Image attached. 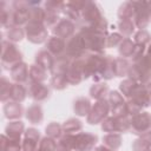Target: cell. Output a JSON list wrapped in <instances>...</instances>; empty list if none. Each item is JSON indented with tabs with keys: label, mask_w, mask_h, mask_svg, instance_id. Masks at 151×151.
Listing matches in <instances>:
<instances>
[{
	"label": "cell",
	"mask_w": 151,
	"mask_h": 151,
	"mask_svg": "<svg viewBox=\"0 0 151 151\" xmlns=\"http://www.w3.org/2000/svg\"><path fill=\"white\" fill-rule=\"evenodd\" d=\"M109 93V87L105 83H98L92 85V87L90 88V94L92 98L97 99V100H101L105 99V96Z\"/></svg>",
	"instance_id": "7402d4cb"
},
{
	"label": "cell",
	"mask_w": 151,
	"mask_h": 151,
	"mask_svg": "<svg viewBox=\"0 0 151 151\" xmlns=\"http://www.w3.org/2000/svg\"><path fill=\"white\" fill-rule=\"evenodd\" d=\"M136 48V42L132 41L131 39H123V41L119 44V54L122 55V58H129L132 57L133 52Z\"/></svg>",
	"instance_id": "44dd1931"
},
{
	"label": "cell",
	"mask_w": 151,
	"mask_h": 151,
	"mask_svg": "<svg viewBox=\"0 0 151 151\" xmlns=\"http://www.w3.org/2000/svg\"><path fill=\"white\" fill-rule=\"evenodd\" d=\"M134 151H149L151 149V132L142 134L132 145Z\"/></svg>",
	"instance_id": "ffe728a7"
},
{
	"label": "cell",
	"mask_w": 151,
	"mask_h": 151,
	"mask_svg": "<svg viewBox=\"0 0 151 151\" xmlns=\"http://www.w3.org/2000/svg\"><path fill=\"white\" fill-rule=\"evenodd\" d=\"M109 104L110 109L112 111L113 117H123L127 116V110H126V103L124 100V97L119 94L118 92H111L110 98H109Z\"/></svg>",
	"instance_id": "8992f818"
},
{
	"label": "cell",
	"mask_w": 151,
	"mask_h": 151,
	"mask_svg": "<svg viewBox=\"0 0 151 151\" xmlns=\"http://www.w3.org/2000/svg\"><path fill=\"white\" fill-rule=\"evenodd\" d=\"M94 151H114V150H111V149H109V147H106V146H98Z\"/></svg>",
	"instance_id": "d6a6232c"
},
{
	"label": "cell",
	"mask_w": 151,
	"mask_h": 151,
	"mask_svg": "<svg viewBox=\"0 0 151 151\" xmlns=\"http://www.w3.org/2000/svg\"><path fill=\"white\" fill-rule=\"evenodd\" d=\"M134 22L132 20H120L119 21V31L124 35H131L134 31Z\"/></svg>",
	"instance_id": "4dcf8cb0"
},
{
	"label": "cell",
	"mask_w": 151,
	"mask_h": 151,
	"mask_svg": "<svg viewBox=\"0 0 151 151\" xmlns=\"http://www.w3.org/2000/svg\"><path fill=\"white\" fill-rule=\"evenodd\" d=\"M103 143L106 147H109L111 150H116L122 144V137H120L119 133H116V132L109 133V134L103 137Z\"/></svg>",
	"instance_id": "603a6c76"
},
{
	"label": "cell",
	"mask_w": 151,
	"mask_h": 151,
	"mask_svg": "<svg viewBox=\"0 0 151 151\" xmlns=\"http://www.w3.org/2000/svg\"><path fill=\"white\" fill-rule=\"evenodd\" d=\"M26 118L32 123V124H40L42 122L44 114H42V109L38 104L31 105L27 111H26Z\"/></svg>",
	"instance_id": "9a60e30c"
},
{
	"label": "cell",
	"mask_w": 151,
	"mask_h": 151,
	"mask_svg": "<svg viewBox=\"0 0 151 151\" xmlns=\"http://www.w3.org/2000/svg\"><path fill=\"white\" fill-rule=\"evenodd\" d=\"M61 132H63V126H60L57 123H51L46 127V134H47V137L53 138V139H59L61 137Z\"/></svg>",
	"instance_id": "f1b7e54d"
},
{
	"label": "cell",
	"mask_w": 151,
	"mask_h": 151,
	"mask_svg": "<svg viewBox=\"0 0 151 151\" xmlns=\"http://www.w3.org/2000/svg\"><path fill=\"white\" fill-rule=\"evenodd\" d=\"M27 94V87L24 86V84H12V90H11V98L9 100L21 103Z\"/></svg>",
	"instance_id": "e0dca14e"
},
{
	"label": "cell",
	"mask_w": 151,
	"mask_h": 151,
	"mask_svg": "<svg viewBox=\"0 0 151 151\" xmlns=\"http://www.w3.org/2000/svg\"><path fill=\"white\" fill-rule=\"evenodd\" d=\"M137 86H138V83H136L134 80H132V79L129 78V79H126V80H124V81L120 83L119 88H120V92H122L126 98H130Z\"/></svg>",
	"instance_id": "484cf974"
},
{
	"label": "cell",
	"mask_w": 151,
	"mask_h": 151,
	"mask_svg": "<svg viewBox=\"0 0 151 151\" xmlns=\"http://www.w3.org/2000/svg\"><path fill=\"white\" fill-rule=\"evenodd\" d=\"M131 130L136 134H145L151 132V114L147 112H139L130 119Z\"/></svg>",
	"instance_id": "277c9868"
},
{
	"label": "cell",
	"mask_w": 151,
	"mask_h": 151,
	"mask_svg": "<svg viewBox=\"0 0 151 151\" xmlns=\"http://www.w3.org/2000/svg\"><path fill=\"white\" fill-rule=\"evenodd\" d=\"M27 94L37 101H42L46 100L50 97V90L47 86H45L41 83H37V81H31L27 84Z\"/></svg>",
	"instance_id": "52a82bcc"
},
{
	"label": "cell",
	"mask_w": 151,
	"mask_h": 151,
	"mask_svg": "<svg viewBox=\"0 0 151 151\" xmlns=\"http://www.w3.org/2000/svg\"><path fill=\"white\" fill-rule=\"evenodd\" d=\"M52 31L53 34L57 35V38H60L63 40L70 39L74 32V24L70 19H60V21L55 25Z\"/></svg>",
	"instance_id": "ba28073f"
},
{
	"label": "cell",
	"mask_w": 151,
	"mask_h": 151,
	"mask_svg": "<svg viewBox=\"0 0 151 151\" xmlns=\"http://www.w3.org/2000/svg\"><path fill=\"white\" fill-rule=\"evenodd\" d=\"M35 63L47 72L53 71V65H54V59L52 58V54H50L47 51H40L35 55Z\"/></svg>",
	"instance_id": "4fadbf2b"
},
{
	"label": "cell",
	"mask_w": 151,
	"mask_h": 151,
	"mask_svg": "<svg viewBox=\"0 0 151 151\" xmlns=\"http://www.w3.org/2000/svg\"><path fill=\"white\" fill-rule=\"evenodd\" d=\"M24 123L20 120H13L11 123H8V125L5 129V134L8 138L12 139H20L22 132H24Z\"/></svg>",
	"instance_id": "5bb4252c"
},
{
	"label": "cell",
	"mask_w": 151,
	"mask_h": 151,
	"mask_svg": "<svg viewBox=\"0 0 151 151\" xmlns=\"http://www.w3.org/2000/svg\"><path fill=\"white\" fill-rule=\"evenodd\" d=\"M65 48H66L65 40L57 37H51L46 42V51L50 54L55 55L57 58L64 55L63 53H65Z\"/></svg>",
	"instance_id": "8fae6325"
},
{
	"label": "cell",
	"mask_w": 151,
	"mask_h": 151,
	"mask_svg": "<svg viewBox=\"0 0 151 151\" xmlns=\"http://www.w3.org/2000/svg\"><path fill=\"white\" fill-rule=\"evenodd\" d=\"M7 40L11 42H17V41H21L24 35H25V31L20 27V26H11L9 28H7Z\"/></svg>",
	"instance_id": "d4e9b609"
},
{
	"label": "cell",
	"mask_w": 151,
	"mask_h": 151,
	"mask_svg": "<svg viewBox=\"0 0 151 151\" xmlns=\"http://www.w3.org/2000/svg\"><path fill=\"white\" fill-rule=\"evenodd\" d=\"M4 112H5V117L7 119H11V120H18L22 113H24V107L20 103H17V101H7L5 103L4 105Z\"/></svg>",
	"instance_id": "7c38bea8"
},
{
	"label": "cell",
	"mask_w": 151,
	"mask_h": 151,
	"mask_svg": "<svg viewBox=\"0 0 151 151\" xmlns=\"http://www.w3.org/2000/svg\"><path fill=\"white\" fill-rule=\"evenodd\" d=\"M68 81H67V78H66V74L65 73H54L52 79H51V85L52 87L57 88V90H63L67 86Z\"/></svg>",
	"instance_id": "4316f807"
},
{
	"label": "cell",
	"mask_w": 151,
	"mask_h": 151,
	"mask_svg": "<svg viewBox=\"0 0 151 151\" xmlns=\"http://www.w3.org/2000/svg\"><path fill=\"white\" fill-rule=\"evenodd\" d=\"M25 33L27 35V39L34 44H40L47 39V29L44 22L32 20L28 21L25 28Z\"/></svg>",
	"instance_id": "7a4b0ae2"
},
{
	"label": "cell",
	"mask_w": 151,
	"mask_h": 151,
	"mask_svg": "<svg viewBox=\"0 0 151 151\" xmlns=\"http://www.w3.org/2000/svg\"><path fill=\"white\" fill-rule=\"evenodd\" d=\"M134 42H136L137 45L145 46L146 44H150V42H151V35L149 34L147 31L140 29V31L137 32L136 35H134Z\"/></svg>",
	"instance_id": "f546056e"
},
{
	"label": "cell",
	"mask_w": 151,
	"mask_h": 151,
	"mask_svg": "<svg viewBox=\"0 0 151 151\" xmlns=\"http://www.w3.org/2000/svg\"><path fill=\"white\" fill-rule=\"evenodd\" d=\"M47 79V71L40 67L39 65H31L29 66V80L31 81H37V83H42L44 80Z\"/></svg>",
	"instance_id": "d6986e66"
},
{
	"label": "cell",
	"mask_w": 151,
	"mask_h": 151,
	"mask_svg": "<svg viewBox=\"0 0 151 151\" xmlns=\"http://www.w3.org/2000/svg\"><path fill=\"white\" fill-rule=\"evenodd\" d=\"M1 151H22L20 139L8 138L6 134L1 136Z\"/></svg>",
	"instance_id": "2e32d148"
},
{
	"label": "cell",
	"mask_w": 151,
	"mask_h": 151,
	"mask_svg": "<svg viewBox=\"0 0 151 151\" xmlns=\"http://www.w3.org/2000/svg\"><path fill=\"white\" fill-rule=\"evenodd\" d=\"M74 112L78 114V116H87L91 111V104H90V100L84 98V97H80V98H77L74 100Z\"/></svg>",
	"instance_id": "ac0fdd59"
},
{
	"label": "cell",
	"mask_w": 151,
	"mask_h": 151,
	"mask_svg": "<svg viewBox=\"0 0 151 151\" xmlns=\"http://www.w3.org/2000/svg\"><path fill=\"white\" fill-rule=\"evenodd\" d=\"M11 77L17 84H25L29 80V67L25 63H20L11 70Z\"/></svg>",
	"instance_id": "30bf717a"
},
{
	"label": "cell",
	"mask_w": 151,
	"mask_h": 151,
	"mask_svg": "<svg viewBox=\"0 0 151 151\" xmlns=\"http://www.w3.org/2000/svg\"><path fill=\"white\" fill-rule=\"evenodd\" d=\"M11 90H12V84L5 77H2L1 78V101L2 103L9 101Z\"/></svg>",
	"instance_id": "83f0119b"
},
{
	"label": "cell",
	"mask_w": 151,
	"mask_h": 151,
	"mask_svg": "<svg viewBox=\"0 0 151 151\" xmlns=\"http://www.w3.org/2000/svg\"><path fill=\"white\" fill-rule=\"evenodd\" d=\"M39 131L29 127L25 132V138L22 142V151H37L39 146Z\"/></svg>",
	"instance_id": "9c48e42d"
},
{
	"label": "cell",
	"mask_w": 151,
	"mask_h": 151,
	"mask_svg": "<svg viewBox=\"0 0 151 151\" xmlns=\"http://www.w3.org/2000/svg\"><path fill=\"white\" fill-rule=\"evenodd\" d=\"M1 46V64L5 70L11 71L14 66L22 63V54L15 44L2 39Z\"/></svg>",
	"instance_id": "6da1fadb"
},
{
	"label": "cell",
	"mask_w": 151,
	"mask_h": 151,
	"mask_svg": "<svg viewBox=\"0 0 151 151\" xmlns=\"http://www.w3.org/2000/svg\"><path fill=\"white\" fill-rule=\"evenodd\" d=\"M97 136L88 132L72 134V149L76 151H91L97 144Z\"/></svg>",
	"instance_id": "3957f363"
},
{
	"label": "cell",
	"mask_w": 151,
	"mask_h": 151,
	"mask_svg": "<svg viewBox=\"0 0 151 151\" xmlns=\"http://www.w3.org/2000/svg\"><path fill=\"white\" fill-rule=\"evenodd\" d=\"M122 41H123V38L120 37V34L113 33V34H111L110 37H107V44H106V46H107V47L117 46V45H119Z\"/></svg>",
	"instance_id": "1f68e13d"
},
{
	"label": "cell",
	"mask_w": 151,
	"mask_h": 151,
	"mask_svg": "<svg viewBox=\"0 0 151 151\" xmlns=\"http://www.w3.org/2000/svg\"><path fill=\"white\" fill-rule=\"evenodd\" d=\"M83 129L81 122L76 119V118H71L67 122L64 123L63 125V131L65 134H73V133H79L78 131H80Z\"/></svg>",
	"instance_id": "cb8c5ba5"
},
{
	"label": "cell",
	"mask_w": 151,
	"mask_h": 151,
	"mask_svg": "<svg viewBox=\"0 0 151 151\" xmlns=\"http://www.w3.org/2000/svg\"><path fill=\"white\" fill-rule=\"evenodd\" d=\"M110 111V104L106 99L98 100L94 106L91 107L90 113L87 114V123L96 125L98 123H103L106 119V116Z\"/></svg>",
	"instance_id": "5b68a950"
}]
</instances>
